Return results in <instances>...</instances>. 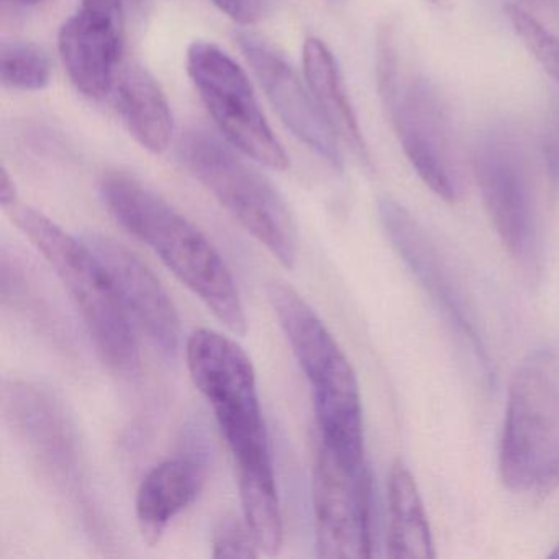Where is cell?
I'll use <instances>...</instances> for the list:
<instances>
[{"instance_id": "cell-1", "label": "cell", "mask_w": 559, "mask_h": 559, "mask_svg": "<svg viewBox=\"0 0 559 559\" xmlns=\"http://www.w3.org/2000/svg\"><path fill=\"white\" fill-rule=\"evenodd\" d=\"M186 358L234 456L245 520L264 551H277L283 512L253 362L237 342L209 329L189 336Z\"/></svg>"}, {"instance_id": "cell-2", "label": "cell", "mask_w": 559, "mask_h": 559, "mask_svg": "<svg viewBox=\"0 0 559 559\" xmlns=\"http://www.w3.org/2000/svg\"><path fill=\"white\" fill-rule=\"evenodd\" d=\"M99 194L123 230L146 245L231 333L247 335V316L230 267L188 217L127 173L104 175Z\"/></svg>"}, {"instance_id": "cell-3", "label": "cell", "mask_w": 559, "mask_h": 559, "mask_svg": "<svg viewBox=\"0 0 559 559\" xmlns=\"http://www.w3.org/2000/svg\"><path fill=\"white\" fill-rule=\"evenodd\" d=\"M267 299L309 381L323 443L352 463H366L358 379L342 346L294 287L271 283Z\"/></svg>"}, {"instance_id": "cell-4", "label": "cell", "mask_w": 559, "mask_h": 559, "mask_svg": "<svg viewBox=\"0 0 559 559\" xmlns=\"http://www.w3.org/2000/svg\"><path fill=\"white\" fill-rule=\"evenodd\" d=\"M8 214L63 284L104 361L120 372L135 371L139 343L133 320L90 245L28 205H12Z\"/></svg>"}, {"instance_id": "cell-5", "label": "cell", "mask_w": 559, "mask_h": 559, "mask_svg": "<svg viewBox=\"0 0 559 559\" xmlns=\"http://www.w3.org/2000/svg\"><path fill=\"white\" fill-rule=\"evenodd\" d=\"M499 469L513 492L545 493L559 483V361L539 349L513 372Z\"/></svg>"}, {"instance_id": "cell-6", "label": "cell", "mask_w": 559, "mask_h": 559, "mask_svg": "<svg viewBox=\"0 0 559 559\" xmlns=\"http://www.w3.org/2000/svg\"><path fill=\"white\" fill-rule=\"evenodd\" d=\"M181 158L218 204L253 235L281 264L297 260V227L280 192L230 146L205 130L182 139Z\"/></svg>"}, {"instance_id": "cell-7", "label": "cell", "mask_w": 559, "mask_h": 559, "mask_svg": "<svg viewBox=\"0 0 559 559\" xmlns=\"http://www.w3.org/2000/svg\"><path fill=\"white\" fill-rule=\"evenodd\" d=\"M186 67L227 142L266 168L287 169L289 156L267 126L247 73L209 41H195L189 47Z\"/></svg>"}, {"instance_id": "cell-8", "label": "cell", "mask_w": 559, "mask_h": 559, "mask_svg": "<svg viewBox=\"0 0 559 559\" xmlns=\"http://www.w3.org/2000/svg\"><path fill=\"white\" fill-rule=\"evenodd\" d=\"M312 493L317 555L330 559L369 558L371 489L366 463H352L320 441Z\"/></svg>"}, {"instance_id": "cell-9", "label": "cell", "mask_w": 559, "mask_h": 559, "mask_svg": "<svg viewBox=\"0 0 559 559\" xmlns=\"http://www.w3.org/2000/svg\"><path fill=\"white\" fill-rule=\"evenodd\" d=\"M474 175L500 243L523 276L535 283L542 274V235L515 153L503 143H486L477 148Z\"/></svg>"}, {"instance_id": "cell-10", "label": "cell", "mask_w": 559, "mask_h": 559, "mask_svg": "<svg viewBox=\"0 0 559 559\" xmlns=\"http://www.w3.org/2000/svg\"><path fill=\"white\" fill-rule=\"evenodd\" d=\"M382 107L418 178L443 201H460V181L451 165L447 110L435 87L421 78L401 80L392 99Z\"/></svg>"}, {"instance_id": "cell-11", "label": "cell", "mask_w": 559, "mask_h": 559, "mask_svg": "<svg viewBox=\"0 0 559 559\" xmlns=\"http://www.w3.org/2000/svg\"><path fill=\"white\" fill-rule=\"evenodd\" d=\"M4 412L41 473L60 489L78 496L81 460L76 435L55 394L32 382L12 381L4 388Z\"/></svg>"}, {"instance_id": "cell-12", "label": "cell", "mask_w": 559, "mask_h": 559, "mask_svg": "<svg viewBox=\"0 0 559 559\" xmlns=\"http://www.w3.org/2000/svg\"><path fill=\"white\" fill-rule=\"evenodd\" d=\"M235 41L287 129L323 162L333 168H342L338 136L317 106L309 86L300 81L286 58L251 32H238Z\"/></svg>"}, {"instance_id": "cell-13", "label": "cell", "mask_w": 559, "mask_h": 559, "mask_svg": "<svg viewBox=\"0 0 559 559\" xmlns=\"http://www.w3.org/2000/svg\"><path fill=\"white\" fill-rule=\"evenodd\" d=\"M112 277L130 319L152 340L166 358H175L181 342L178 309L158 277L135 253L106 235L84 237Z\"/></svg>"}, {"instance_id": "cell-14", "label": "cell", "mask_w": 559, "mask_h": 559, "mask_svg": "<svg viewBox=\"0 0 559 559\" xmlns=\"http://www.w3.org/2000/svg\"><path fill=\"white\" fill-rule=\"evenodd\" d=\"M378 214L389 241L408 270L437 300L438 306L443 307L451 322L467 335L477 352H483L469 302L454 277L453 270L427 230L407 209L391 199L379 201Z\"/></svg>"}, {"instance_id": "cell-15", "label": "cell", "mask_w": 559, "mask_h": 559, "mask_svg": "<svg viewBox=\"0 0 559 559\" xmlns=\"http://www.w3.org/2000/svg\"><path fill=\"white\" fill-rule=\"evenodd\" d=\"M123 24L80 9L58 38L61 60L74 86L90 99H103L116 86Z\"/></svg>"}, {"instance_id": "cell-16", "label": "cell", "mask_w": 559, "mask_h": 559, "mask_svg": "<svg viewBox=\"0 0 559 559\" xmlns=\"http://www.w3.org/2000/svg\"><path fill=\"white\" fill-rule=\"evenodd\" d=\"M202 484L204 464L191 456L173 457L146 474L136 492L135 513L148 545L162 542L173 520L198 499Z\"/></svg>"}, {"instance_id": "cell-17", "label": "cell", "mask_w": 559, "mask_h": 559, "mask_svg": "<svg viewBox=\"0 0 559 559\" xmlns=\"http://www.w3.org/2000/svg\"><path fill=\"white\" fill-rule=\"evenodd\" d=\"M304 74L326 122L340 142L362 166H371L368 143L362 135L355 107L343 83L335 55L320 38L309 37L304 44Z\"/></svg>"}, {"instance_id": "cell-18", "label": "cell", "mask_w": 559, "mask_h": 559, "mask_svg": "<svg viewBox=\"0 0 559 559\" xmlns=\"http://www.w3.org/2000/svg\"><path fill=\"white\" fill-rule=\"evenodd\" d=\"M117 109L133 139L152 153H163L173 139L171 107L155 78L136 63L119 71Z\"/></svg>"}, {"instance_id": "cell-19", "label": "cell", "mask_w": 559, "mask_h": 559, "mask_svg": "<svg viewBox=\"0 0 559 559\" xmlns=\"http://www.w3.org/2000/svg\"><path fill=\"white\" fill-rule=\"evenodd\" d=\"M388 556L392 559L435 558L420 490L402 461H395L389 474Z\"/></svg>"}, {"instance_id": "cell-20", "label": "cell", "mask_w": 559, "mask_h": 559, "mask_svg": "<svg viewBox=\"0 0 559 559\" xmlns=\"http://www.w3.org/2000/svg\"><path fill=\"white\" fill-rule=\"evenodd\" d=\"M0 78L9 90L24 93L45 90L51 80L50 60L35 45L4 44L0 50Z\"/></svg>"}, {"instance_id": "cell-21", "label": "cell", "mask_w": 559, "mask_h": 559, "mask_svg": "<svg viewBox=\"0 0 559 559\" xmlns=\"http://www.w3.org/2000/svg\"><path fill=\"white\" fill-rule=\"evenodd\" d=\"M503 14L523 47L536 63L559 84V37L549 32L538 19L516 4L503 5Z\"/></svg>"}, {"instance_id": "cell-22", "label": "cell", "mask_w": 559, "mask_h": 559, "mask_svg": "<svg viewBox=\"0 0 559 559\" xmlns=\"http://www.w3.org/2000/svg\"><path fill=\"white\" fill-rule=\"evenodd\" d=\"M376 84L379 97L385 104L392 99L401 84V60H399L397 22L384 19L376 34Z\"/></svg>"}, {"instance_id": "cell-23", "label": "cell", "mask_w": 559, "mask_h": 559, "mask_svg": "<svg viewBox=\"0 0 559 559\" xmlns=\"http://www.w3.org/2000/svg\"><path fill=\"white\" fill-rule=\"evenodd\" d=\"M214 558H257L261 555L260 545H258L257 536L251 532L247 520L230 516L215 530L214 535Z\"/></svg>"}, {"instance_id": "cell-24", "label": "cell", "mask_w": 559, "mask_h": 559, "mask_svg": "<svg viewBox=\"0 0 559 559\" xmlns=\"http://www.w3.org/2000/svg\"><path fill=\"white\" fill-rule=\"evenodd\" d=\"M212 4L241 27L263 21L273 8V0H212Z\"/></svg>"}, {"instance_id": "cell-25", "label": "cell", "mask_w": 559, "mask_h": 559, "mask_svg": "<svg viewBox=\"0 0 559 559\" xmlns=\"http://www.w3.org/2000/svg\"><path fill=\"white\" fill-rule=\"evenodd\" d=\"M83 11L123 24V0H81Z\"/></svg>"}, {"instance_id": "cell-26", "label": "cell", "mask_w": 559, "mask_h": 559, "mask_svg": "<svg viewBox=\"0 0 559 559\" xmlns=\"http://www.w3.org/2000/svg\"><path fill=\"white\" fill-rule=\"evenodd\" d=\"M0 202H2V207L5 211L11 209L12 205L19 204L17 189H15L14 181H12L5 168H2V173H0Z\"/></svg>"}, {"instance_id": "cell-27", "label": "cell", "mask_w": 559, "mask_h": 559, "mask_svg": "<svg viewBox=\"0 0 559 559\" xmlns=\"http://www.w3.org/2000/svg\"><path fill=\"white\" fill-rule=\"evenodd\" d=\"M427 2L433 5V8L441 9V11H447V9L451 8V0H427Z\"/></svg>"}, {"instance_id": "cell-28", "label": "cell", "mask_w": 559, "mask_h": 559, "mask_svg": "<svg viewBox=\"0 0 559 559\" xmlns=\"http://www.w3.org/2000/svg\"><path fill=\"white\" fill-rule=\"evenodd\" d=\"M549 558L559 559V545L556 546L555 551H552L551 555H549Z\"/></svg>"}, {"instance_id": "cell-29", "label": "cell", "mask_w": 559, "mask_h": 559, "mask_svg": "<svg viewBox=\"0 0 559 559\" xmlns=\"http://www.w3.org/2000/svg\"><path fill=\"white\" fill-rule=\"evenodd\" d=\"M19 2H41V0H19Z\"/></svg>"}]
</instances>
